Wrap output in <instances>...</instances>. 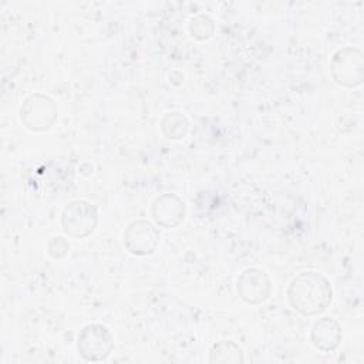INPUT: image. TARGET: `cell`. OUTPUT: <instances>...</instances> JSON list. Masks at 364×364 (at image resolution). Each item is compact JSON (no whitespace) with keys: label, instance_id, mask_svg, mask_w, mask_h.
<instances>
[{"label":"cell","instance_id":"7a4b0ae2","mask_svg":"<svg viewBox=\"0 0 364 364\" xmlns=\"http://www.w3.org/2000/svg\"><path fill=\"white\" fill-rule=\"evenodd\" d=\"M333 80L343 87L355 88L364 78L363 51L355 47H343L337 50L330 61Z\"/></svg>","mask_w":364,"mask_h":364},{"label":"cell","instance_id":"3957f363","mask_svg":"<svg viewBox=\"0 0 364 364\" xmlns=\"http://www.w3.org/2000/svg\"><path fill=\"white\" fill-rule=\"evenodd\" d=\"M98 223L97 208L82 199L70 202L61 213L63 230L73 237H87L91 235Z\"/></svg>","mask_w":364,"mask_h":364},{"label":"cell","instance_id":"9c48e42d","mask_svg":"<svg viewBox=\"0 0 364 364\" xmlns=\"http://www.w3.org/2000/svg\"><path fill=\"white\" fill-rule=\"evenodd\" d=\"M310 340L313 346L323 353L334 351L343 340V331L338 321L333 317H323L317 320L311 327Z\"/></svg>","mask_w":364,"mask_h":364},{"label":"cell","instance_id":"277c9868","mask_svg":"<svg viewBox=\"0 0 364 364\" xmlns=\"http://www.w3.org/2000/svg\"><path fill=\"white\" fill-rule=\"evenodd\" d=\"M77 350L87 361L105 360L114 350V336L102 324H87L78 334Z\"/></svg>","mask_w":364,"mask_h":364},{"label":"cell","instance_id":"8992f818","mask_svg":"<svg viewBox=\"0 0 364 364\" xmlns=\"http://www.w3.org/2000/svg\"><path fill=\"white\" fill-rule=\"evenodd\" d=\"M159 243V232L156 228L144 219L131 222L124 232V245L127 250L135 256L152 253Z\"/></svg>","mask_w":364,"mask_h":364},{"label":"cell","instance_id":"4fadbf2b","mask_svg":"<svg viewBox=\"0 0 364 364\" xmlns=\"http://www.w3.org/2000/svg\"><path fill=\"white\" fill-rule=\"evenodd\" d=\"M70 245L63 236H53L47 243V252L53 259H61L68 253Z\"/></svg>","mask_w":364,"mask_h":364},{"label":"cell","instance_id":"6da1fadb","mask_svg":"<svg viewBox=\"0 0 364 364\" xmlns=\"http://www.w3.org/2000/svg\"><path fill=\"white\" fill-rule=\"evenodd\" d=\"M290 306L303 316L323 313L331 303L333 290L328 279L318 272H301L289 284Z\"/></svg>","mask_w":364,"mask_h":364},{"label":"cell","instance_id":"30bf717a","mask_svg":"<svg viewBox=\"0 0 364 364\" xmlns=\"http://www.w3.org/2000/svg\"><path fill=\"white\" fill-rule=\"evenodd\" d=\"M210 363H243V353L240 347L230 341L223 340L212 346L209 353Z\"/></svg>","mask_w":364,"mask_h":364},{"label":"cell","instance_id":"ba28073f","mask_svg":"<svg viewBox=\"0 0 364 364\" xmlns=\"http://www.w3.org/2000/svg\"><path fill=\"white\" fill-rule=\"evenodd\" d=\"M185 202L175 193H164L154 200L152 218L156 225L171 229L176 228L185 219Z\"/></svg>","mask_w":364,"mask_h":364},{"label":"cell","instance_id":"52a82bcc","mask_svg":"<svg viewBox=\"0 0 364 364\" xmlns=\"http://www.w3.org/2000/svg\"><path fill=\"white\" fill-rule=\"evenodd\" d=\"M236 290L243 301L249 304H259L269 297L272 291V282L264 270L250 267L243 270L237 277Z\"/></svg>","mask_w":364,"mask_h":364},{"label":"cell","instance_id":"8fae6325","mask_svg":"<svg viewBox=\"0 0 364 364\" xmlns=\"http://www.w3.org/2000/svg\"><path fill=\"white\" fill-rule=\"evenodd\" d=\"M161 129L166 138L181 139L188 134L189 122L183 114L173 111V112H168L164 117L161 122Z\"/></svg>","mask_w":364,"mask_h":364},{"label":"cell","instance_id":"5b68a950","mask_svg":"<svg viewBox=\"0 0 364 364\" xmlns=\"http://www.w3.org/2000/svg\"><path fill=\"white\" fill-rule=\"evenodd\" d=\"M55 102L44 94H31L20 108V119L30 131L40 132L48 129L57 119Z\"/></svg>","mask_w":364,"mask_h":364},{"label":"cell","instance_id":"7c38bea8","mask_svg":"<svg viewBox=\"0 0 364 364\" xmlns=\"http://www.w3.org/2000/svg\"><path fill=\"white\" fill-rule=\"evenodd\" d=\"M188 28H189V33L192 37H195L198 40H208L212 37V34L215 31V24L210 17H208L205 14H199V16H195L189 21Z\"/></svg>","mask_w":364,"mask_h":364}]
</instances>
